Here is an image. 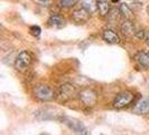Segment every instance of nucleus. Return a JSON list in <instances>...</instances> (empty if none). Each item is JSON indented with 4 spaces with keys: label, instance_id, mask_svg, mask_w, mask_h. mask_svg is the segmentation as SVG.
<instances>
[{
    "label": "nucleus",
    "instance_id": "1",
    "mask_svg": "<svg viewBox=\"0 0 149 135\" xmlns=\"http://www.w3.org/2000/svg\"><path fill=\"white\" fill-rule=\"evenodd\" d=\"M76 95V89L71 83H64L61 84L55 92V98L60 103H66L68 100L73 99Z\"/></svg>",
    "mask_w": 149,
    "mask_h": 135
},
{
    "label": "nucleus",
    "instance_id": "2",
    "mask_svg": "<svg viewBox=\"0 0 149 135\" xmlns=\"http://www.w3.org/2000/svg\"><path fill=\"white\" fill-rule=\"evenodd\" d=\"M62 123H64L67 127H70L73 132H75L79 135H88V129L84 126V124L81 123L80 120H75L73 117H68V116H63L61 117Z\"/></svg>",
    "mask_w": 149,
    "mask_h": 135
},
{
    "label": "nucleus",
    "instance_id": "3",
    "mask_svg": "<svg viewBox=\"0 0 149 135\" xmlns=\"http://www.w3.org/2000/svg\"><path fill=\"white\" fill-rule=\"evenodd\" d=\"M34 95L37 99L42 100V101H49V100L54 99V97H55L54 90L47 84H38V86H36L35 89H34Z\"/></svg>",
    "mask_w": 149,
    "mask_h": 135
},
{
    "label": "nucleus",
    "instance_id": "4",
    "mask_svg": "<svg viewBox=\"0 0 149 135\" xmlns=\"http://www.w3.org/2000/svg\"><path fill=\"white\" fill-rule=\"evenodd\" d=\"M79 98L83 103V105L88 106V107H93L97 101V95L94 90L85 88L82 89L79 92Z\"/></svg>",
    "mask_w": 149,
    "mask_h": 135
},
{
    "label": "nucleus",
    "instance_id": "5",
    "mask_svg": "<svg viewBox=\"0 0 149 135\" xmlns=\"http://www.w3.org/2000/svg\"><path fill=\"white\" fill-rule=\"evenodd\" d=\"M134 99V95L130 91H123V92H120L118 94L114 100H113V106L116 108H125L128 105H130Z\"/></svg>",
    "mask_w": 149,
    "mask_h": 135
},
{
    "label": "nucleus",
    "instance_id": "6",
    "mask_svg": "<svg viewBox=\"0 0 149 135\" xmlns=\"http://www.w3.org/2000/svg\"><path fill=\"white\" fill-rule=\"evenodd\" d=\"M31 63V55L27 51H22L20 52L15 61V68L18 71H25Z\"/></svg>",
    "mask_w": 149,
    "mask_h": 135
},
{
    "label": "nucleus",
    "instance_id": "7",
    "mask_svg": "<svg viewBox=\"0 0 149 135\" xmlns=\"http://www.w3.org/2000/svg\"><path fill=\"white\" fill-rule=\"evenodd\" d=\"M90 16H91V13H90L88 9H85L84 7L77 8V9H74L71 14V18L72 20L75 22V24H85V22H89Z\"/></svg>",
    "mask_w": 149,
    "mask_h": 135
},
{
    "label": "nucleus",
    "instance_id": "8",
    "mask_svg": "<svg viewBox=\"0 0 149 135\" xmlns=\"http://www.w3.org/2000/svg\"><path fill=\"white\" fill-rule=\"evenodd\" d=\"M137 30H138L136 28V26L134 25V22H131V19H126L120 25V32L125 36H134V35H136Z\"/></svg>",
    "mask_w": 149,
    "mask_h": 135
},
{
    "label": "nucleus",
    "instance_id": "9",
    "mask_svg": "<svg viewBox=\"0 0 149 135\" xmlns=\"http://www.w3.org/2000/svg\"><path fill=\"white\" fill-rule=\"evenodd\" d=\"M102 38L108 44H119L120 43L119 35L113 30H110V28H107L102 32Z\"/></svg>",
    "mask_w": 149,
    "mask_h": 135
},
{
    "label": "nucleus",
    "instance_id": "10",
    "mask_svg": "<svg viewBox=\"0 0 149 135\" xmlns=\"http://www.w3.org/2000/svg\"><path fill=\"white\" fill-rule=\"evenodd\" d=\"M134 61L137 65L141 69H149V53L140 51L134 55Z\"/></svg>",
    "mask_w": 149,
    "mask_h": 135
},
{
    "label": "nucleus",
    "instance_id": "11",
    "mask_svg": "<svg viewBox=\"0 0 149 135\" xmlns=\"http://www.w3.org/2000/svg\"><path fill=\"white\" fill-rule=\"evenodd\" d=\"M65 18L61 15H52L47 20V25L52 28H62L65 26Z\"/></svg>",
    "mask_w": 149,
    "mask_h": 135
},
{
    "label": "nucleus",
    "instance_id": "12",
    "mask_svg": "<svg viewBox=\"0 0 149 135\" xmlns=\"http://www.w3.org/2000/svg\"><path fill=\"white\" fill-rule=\"evenodd\" d=\"M134 112L138 115H146L149 114V99L148 98H145L141 99L140 101L137 103V105L134 106Z\"/></svg>",
    "mask_w": 149,
    "mask_h": 135
},
{
    "label": "nucleus",
    "instance_id": "13",
    "mask_svg": "<svg viewBox=\"0 0 149 135\" xmlns=\"http://www.w3.org/2000/svg\"><path fill=\"white\" fill-rule=\"evenodd\" d=\"M35 116L39 120H52V118H55V112H54V109L42 108V109H39L37 112H35Z\"/></svg>",
    "mask_w": 149,
    "mask_h": 135
},
{
    "label": "nucleus",
    "instance_id": "14",
    "mask_svg": "<svg viewBox=\"0 0 149 135\" xmlns=\"http://www.w3.org/2000/svg\"><path fill=\"white\" fill-rule=\"evenodd\" d=\"M97 9L99 11V15L101 17H105L111 11L110 2L107 0H99V1H97Z\"/></svg>",
    "mask_w": 149,
    "mask_h": 135
},
{
    "label": "nucleus",
    "instance_id": "15",
    "mask_svg": "<svg viewBox=\"0 0 149 135\" xmlns=\"http://www.w3.org/2000/svg\"><path fill=\"white\" fill-rule=\"evenodd\" d=\"M119 11L121 16L126 19H131L134 17V13L131 10V8L128 6L127 4H120L119 6Z\"/></svg>",
    "mask_w": 149,
    "mask_h": 135
},
{
    "label": "nucleus",
    "instance_id": "16",
    "mask_svg": "<svg viewBox=\"0 0 149 135\" xmlns=\"http://www.w3.org/2000/svg\"><path fill=\"white\" fill-rule=\"evenodd\" d=\"M77 2L79 0H57V5L64 9H70V8L74 7Z\"/></svg>",
    "mask_w": 149,
    "mask_h": 135
},
{
    "label": "nucleus",
    "instance_id": "17",
    "mask_svg": "<svg viewBox=\"0 0 149 135\" xmlns=\"http://www.w3.org/2000/svg\"><path fill=\"white\" fill-rule=\"evenodd\" d=\"M29 33H30V35H33V36H35V37H38V36L40 35V33H42V30H40L39 26H30Z\"/></svg>",
    "mask_w": 149,
    "mask_h": 135
},
{
    "label": "nucleus",
    "instance_id": "18",
    "mask_svg": "<svg viewBox=\"0 0 149 135\" xmlns=\"http://www.w3.org/2000/svg\"><path fill=\"white\" fill-rule=\"evenodd\" d=\"M146 34H147V30H138L137 33H136V36L138 38H140V39H145Z\"/></svg>",
    "mask_w": 149,
    "mask_h": 135
},
{
    "label": "nucleus",
    "instance_id": "19",
    "mask_svg": "<svg viewBox=\"0 0 149 135\" xmlns=\"http://www.w3.org/2000/svg\"><path fill=\"white\" fill-rule=\"evenodd\" d=\"M143 41H145V43H146V44L149 46V32H147V34H146V37H145V39H143Z\"/></svg>",
    "mask_w": 149,
    "mask_h": 135
},
{
    "label": "nucleus",
    "instance_id": "20",
    "mask_svg": "<svg viewBox=\"0 0 149 135\" xmlns=\"http://www.w3.org/2000/svg\"><path fill=\"white\" fill-rule=\"evenodd\" d=\"M39 1H40V2H45V4H46V2H48L49 0H39Z\"/></svg>",
    "mask_w": 149,
    "mask_h": 135
},
{
    "label": "nucleus",
    "instance_id": "21",
    "mask_svg": "<svg viewBox=\"0 0 149 135\" xmlns=\"http://www.w3.org/2000/svg\"><path fill=\"white\" fill-rule=\"evenodd\" d=\"M119 0H112V2H118Z\"/></svg>",
    "mask_w": 149,
    "mask_h": 135
},
{
    "label": "nucleus",
    "instance_id": "22",
    "mask_svg": "<svg viewBox=\"0 0 149 135\" xmlns=\"http://www.w3.org/2000/svg\"><path fill=\"white\" fill-rule=\"evenodd\" d=\"M42 135H48V134H42Z\"/></svg>",
    "mask_w": 149,
    "mask_h": 135
}]
</instances>
